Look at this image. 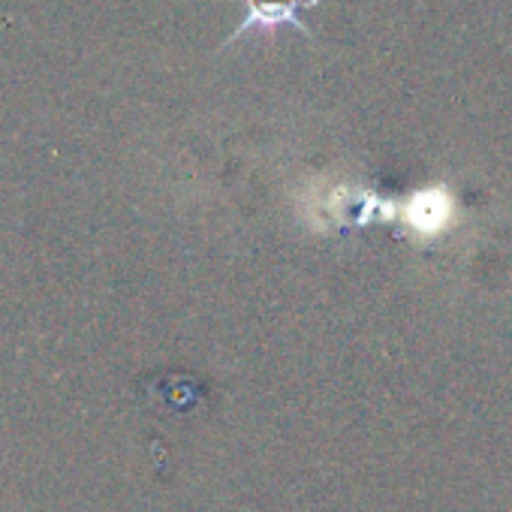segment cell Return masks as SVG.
I'll use <instances>...</instances> for the list:
<instances>
[{
  "label": "cell",
  "mask_w": 512,
  "mask_h": 512,
  "mask_svg": "<svg viewBox=\"0 0 512 512\" xmlns=\"http://www.w3.org/2000/svg\"><path fill=\"white\" fill-rule=\"evenodd\" d=\"M311 7H320V0H241V22L229 34L226 46L238 43L250 31H275L281 25H293L308 40H314V34L308 31V25L299 19V13L302 10H311Z\"/></svg>",
  "instance_id": "obj_1"
}]
</instances>
